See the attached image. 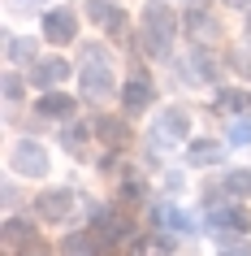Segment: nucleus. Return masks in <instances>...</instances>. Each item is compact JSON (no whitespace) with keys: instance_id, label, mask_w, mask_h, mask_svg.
<instances>
[{"instance_id":"obj_16","label":"nucleus","mask_w":251,"mask_h":256,"mask_svg":"<svg viewBox=\"0 0 251 256\" xmlns=\"http://www.w3.org/2000/svg\"><path fill=\"white\" fill-rule=\"evenodd\" d=\"M225 156L221 144H212V139H199V144H191V165H217Z\"/></svg>"},{"instance_id":"obj_6","label":"nucleus","mask_w":251,"mask_h":256,"mask_svg":"<svg viewBox=\"0 0 251 256\" xmlns=\"http://www.w3.org/2000/svg\"><path fill=\"white\" fill-rule=\"evenodd\" d=\"M152 100H156V87H152V78L139 70V74L126 82V92H121V104H126V113H130V118H139V113H147V108H152Z\"/></svg>"},{"instance_id":"obj_24","label":"nucleus","mask_w":251,"mask_h":256,"mask_svg":"<svg viewBox=\"0 0 251 256\" xmlns=\"http://www.w3.org/2000/svg\"><path fill=\"white\" fill-rule=\"evenodd\" d=\"M221 256H251V243H225Z\"/></svg>"},{"instance_id":"obj_13","label":"nucleus","mask_w":251,"mask_h":256,"mask_svg":"<svg viewBox=\"0 0 251 256\" xmlns=\"http://www.w3.org/2000/svg\"><path fill=\"white\" fill-rule=\"evenodd\" d=\"M74 108H78V100L56 87V92H48L39 104H35V113H39V118H48V122H69V118H74Z\"/></svg>"},{"instance_id":"obj_7","label":"nucleus","mask_w":251,"mask_h":256,"mask_svg":"<svg viewBox=\"0 0 251 256\" xmlns=\"http://www.w3.org/2000/svg\"><path fill=\"white\" fill-rule=\"evenodd\" d=\"M65 78H69V61L65 56H48V61H35V66H30V82L43 87V92H56Z\"/></svg>"},{"instance_id":"obj_2","label":"nucleus","mask_w":251,"mask_h":256,"mask_svg":"<svg viewBox=\"0 0 251 256\" xmlns=\"http://www.w3.org/2000/svg\"><path fill=\"white\" fill-rule=\"evenodd\" d=\"M91 239L104 256H117L126 248H134V226L121 213H113V208H95L91 213Z\"/></svg>"},{"instance_id":"obj_17","label":"nucleus","mask_w":251,"mask_h":256,"mask_svg":"<svg viewBox=\"0 0 251 256\" xmlns=\"http://www.w3.org/2000/svg\"><path fill=\"white\" fill-rule=\"evenodd\" d=\"M225 191L238 200H251V170H230L225 174Z\"/></svg>"},{"instance_id":"obj_19","label":"nucleus","mask_w":251,"mask_h":256,"mask_svg":"<svg viewBox=\"0 0 251 256\" xmlns=\"http://www.w3.org/2000/svg\"><path fill=\"white\" fill-rule=\"evenodd\" d=\"M4 56H9V61H30V56H35V40H9L4 44Z\"/></svg>"},{"instance_id":"obj_4","label":"nucleus","mask_w":251,"mask_h":256,"mask_svg":"<svg viewBox=\"0 0 251 256\" xmlns=\"http://www.w3.org/2000/svg\"><path fill=\"white\" fill-rule=\"evenodd\" d=\"M152 222H156V230H165V234H195V217L182 213L173 200H160L156 208H152Z\"/></svg>"},{"instance_id":"obj_12","label":"nucleus","mask_w":251,"mask_h":256,"mask_svg":"<svg viewBox=\"0 0 251 256\" xmlns=\"http://www.w3.org/2000/svg\"><path fill=\"white\" fill-rule=\"evenodd\" d=\"M87 18H91L95 26H104L108 35H121L126 30V14H121L113 0H87Z\"/></svg>"},{"instance_id":"obj_15","label":"nucleus","mask_w":251,"mask_h":256,"mask_svg":"<svg viewBox=\"0 0 251 256\" xmlns=\"http://www.w3.org/2000/svg\"><path fill=\"white\" fill-rule=\"evenodd\" d=\"M61 256H100V248H95V239H91V230L69 234V239L61 243Z\"/></svg>"},{"instance_id":"obj_20","label":"nucleus","mask_w":251,"mask_h":256,"mask_svg":"<svg viewBox=\"0 0 251 256\" xmlns=\"http://www.w3.org/2000/svg\"><path fill=\"white\" fill-rule=\"evenodd\" d=\"M121 200H126V204L143 200V178H126V182H121Z\"/></svg>"},{"instance_id":"obj_10","label":"nucleus","mask_w":251,"mask_h":256,"mask_svg":"<svg viewBox=\"0 0 251 256\" xmlns=\"http://www.w3.org/2000/svg\"><path fill=\"white\" fill-rule=\"evenodd\" d=\"M186 130H191L186 108H165L156 118V144H178V139H186Z\"/></svg>"},{"instance_id":"obj_21","label":"nucleus","mask_w":251,"mask_h":256,"mask_svg":"<svg viewBox=\"0 0 251 256\" xmlns=\"http://www.w3.org/2000/svg\"><path fill=\"white\" fill-rule=\"evenodd\" d=\"M65 148L69 152H82V148H87V130H82V126H69V130H65Z\"/></svg>"},{"instance_id":"obj_5","label":"nucleus","mask_w":251,"mask_h":256,"mask_svg":"<svg viewBox=\"0 0 251 256\" xmlns=\"http://www.w3.org/2000/svg\"><path fill=\"white\" fill-rule=\"evenodd\" d=\"M74 35H78L74 9H48L43 14V40L48 44H74Z\"/></svg>"},{"instance_id":"obj_23","label":"nucleus","mask_w":251,"mask_h":256,"mask_svg":"<svg viewBox=\"0 0 251 256\" xmlns=\"http://www.w3.org/2000/svg\"><path fill=\"white\" fill-rule=\"evenodd\" d=\"M4 96H9V100H22V78H17V74L4 78Z\"/></svg>"},{"instance_id":"obj_1","label":"nucleus","mask_w":251,"mask_h":256,"mask_svg":"<svg viewBox=\"0 0 251 256\" xmlns=\"http://www.w3.org/2000/svg\"><path fill=\"white\" fill-rule=\"evenodd\" d=\"M178 40V14H173L165 0H147L143 9V44L152 56H165Z\"/></svg>"},{"instance_id":"obj_9","label":"nucleus","mask_w":251,"mask_h":256,"mask_svg":"<svg viewBox=\"0 0 251 256\" xmlns=\"http://www.w3.org/2000/svg\"><path fill=\"white\" fill-rule=\"evenodd\" d=\"M69 208H74V191L69 187H52V191H43L39 200H35V213L43 222H61V217H69Z\"/></svg>"},{"instance_id":"obj_8","label":"nucleus","mask_w":251,"mask_h":256,"mask_svg":"<svg viewBox=\"0 0 251 256\" xmlns=\"http://www.w3.org/2000/svg\"><path fill=\"white\" fill-rule=\"evenodd\" d=\"M13 170H17V174H26V178H43V174H48V152H43L39 144H30V139H26V144H17V148H13Z\"/></svg>"},{"instance_id":"obj_14","label":"nucleus","mask_w":251,"mask_h":256,"mask_svg":"<svg viewBox=\"0 0 251 256\" xmlns=\"http://www.w3.org/2000/svg\"><path fill=\"white\" fill-rule=\"evenodd\" d=\"M91 135L100 139V144H108V148H121V144L130 139V130H126V122H121V118H95Z\"/></svg>"},{"instance_id":"obj_11","label":"nucleus","mask_w":251,"mask_h":256,"mask_svg":"<svg viewBox=\"0 0 251 256\" xmlns=\"http://www.w3.org/2000/svg\"><path fill=\"white\" fill-rule=\"evenodd\" d=\"M208 226L217 230H251V213L243 208V204H212V213H208Z\"/></svg>"},{"instance_id":"obj_3","label":"nucleus","mask_w":251,"mask_h":256,"mask_svg":"<svg viewBox=\"0 0 251 256\" xmlns=\"http://www.w3.org/2000/svg\"><path fill=\"white\" fill-rule=\"evenodd\" d=\"M82 61H87V66H82V96H87V100H104V96H113V87H117V82H113V61H108V48H100V44H87V48H82Z\"/></svg>"},{"instance_id":"obj_18","label":"nucleus","mask_w":251,"mask_h":256,"mask_svg":"<svg viewBox=\"0 0 251 256\" xmlns=\"http://www.w3.org/2000/svg\"><path fill=\"white\" fill-rule=\"evenodd\" d=\"M225 139H230L234 148H247V144H251V118H234V122H230V130H225Z\"/></svg>"},{"instance_id":"obj_22","label":"nucleus","mask_w":251,"mask_h":256,"mask_svg":"<svg viewBox=\"0 0 251 256\" xmlns=\"http://www.w3.org/2000/svg\"><path fill=\"white\" fill-rule=\"evenodd\" d=\"M217 104H221L225 113H238V108H243V92H221V100H217Z\"/></svg>"}]
</instances>
